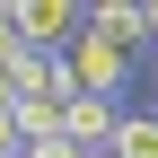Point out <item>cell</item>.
<instances>
[{
	"instance_id": "52a82bcc",
	"label": "cell",
	"mask_w": 158,
	"mask_h": 158,
	"mask_svg": "<svg viewBox=\"0 0 158 158\" xmlns=\"http://www.w3.org/2000/svg\"><path fill=\"white\" fill-rule=\"evenodd\" d=\"M0 114H18V79L9 70H0Z\"/></svg>"
},
{
	"instance_id": "277c9868",
	"label": "cell",
	"mask_w": 158,
	"mask_h": 158,
	"mask_svg": "<svg viewBox=\"0 0 158 158\" xmlns=\"http://www.w3.org/2000/svg\"><path fill=\"white\" fill-rule=\"evenodd\" d=\"M106 158H158V114H123V132H114Z\"/></svg>"
},
{
	"instance_id": "7a4b0ae2",
	"label": "cell",
	"mask_w": 158,
	"mask_h": 158,
	"mask_svg": "<svg viewBox=\"0 0 158 158\" xmlns=\"http://www.w3.org/2000/svg\"><path fill=\"white\" fill-rule=\"evenodd\" d=\"M88 35L114 44L123 62H149V9H141V0H97V9H88Z\"/></svg>"
},
{
	"instance_id": "8992f818",
	"label": "cell",
	"mask_w": 158,
	"mask_h": 158,
	"mask_svg": "<svg viewBox=\"0 0 158 158\" xmlns=\"http://www.w3.org/2000/svg\"><path fill=\"white\" fill-rule=\"evenodd\" d=\"M35 141H27V123H18V114H0V158H27Z\"/></svg>"
},
{
	"instance_id": "5b68a950",
	"label": "cell",
	"mask_w": 158,
	"mask_h": 158,
	"mask_svg": "<svg viewBox=\"0 0 158 158\" xmlns=\"http://www.w3.org/2000/svg\"><path fill=\"white\" fill-rule=\"evenodd\" d=\"M18 62H27V35H18V0H0V70L18 79Z\"/></svg>"
},
{
	"instance_id": "3957f363",
	"label": "cell",
	"mask_w": 158,
	"mask_h": 158,
	"mask_svg": "<svg viewBox=\"0 0 158 158\" xmlns=\"http://www.w3.org/2000/svg\"><path fill=\"white\" fill-rule=\"evenodd\" d=\"M62 62H70V88H79V97H123V79H132V62H123L114 44H97V35H79Z\"/></svg>"
},
{
	"instance_id": "ba28073f",
	"label": "cell",
	"mask_w": 158,
	"mask_h": 158,
	"mask_svg": "<svg viewBox=\"0 0 158 158\" xmlns=\"http://www.w3.org/2000/svg\"><path fill=\"white\" fill-rule=\"evenodd\" d=\"M149 70H158V0H149Z\"/></svg>"
},
{
	"instance_id": "6da1fadb",
	"label": "cell",
	"mask_w": 158,
	"mask_h": 158,
	"mask_svg": "<svg viewBox=\"0 0 158 158\" xmlns=\"http://www.w3.org/2000/svg\"><path fill=\"white\" fill-rule=\"evenodd\" d=\"M18 35H27V53H70L88 35V9H70V0H18Z\"/></svg>"
}]
</instances>
